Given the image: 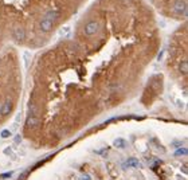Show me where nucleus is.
I'll return each mask as SVG.
<instances>
[{
	"instance_id": "nucleus-1",
	"label": "nucleus",
	"mask_w": 188,
	"mask_h": 180,
	"mask_svg": "<svg viewBox=\"0 0 188 180\" xmlns=\"http://www.w3.org/2000/svg\"><path fill=\"white\" fill-rule=\"evenodd\" d=\"M172 11H173V13H176V15L187 16V12H188L187 3H185L184 0H176V1L172 4Z\"/></svg>"
},
{
	"instance_id": "nucleus-2",
	"label": "nucleus",
	"mask_w": 188,
	"mask_h": 180,
	"mask_svg": "<svg viewBox=\"0 0 188 180\" xmlns=\"http://www.w3.org/2000/svg\"><path fill=\"white\" fill-rule=\"evenodd\" d=\"M121 167H122V171H128V169H130V168H141L142 164L140 163L138 159L129 157V159H126V160L124 161Z\"/></svg>"
},
{
	"instance_id": "nucleus-3",
	"label": "nucleus",
	"mask_w": 188,
	"mask_h": 180,
	"mask_svg": "<svg viewBox=\"0 0 188 180\" xmlns=\"http://www.w3.org/2000/svg\"><path fill=\"white\" fill-rule=\"evenodd\" d=\"M99 23L98 21H95V20H91V21H89L87 24L85 26V34L87 35V36H91V35H95L97 32L99 31Z\"/></svg>"
},
{
	"instance_id": "nucleus-4",
	"label": "nucleus",
	"mask_w": 188,
	"mask_h": 180,
	"mask_svg": "<svg viewBox=\"0 0 188 180\" xmlns=\"http://www.w3.org/2000/svg\"><path fill=\"white\" fill-rule=\"evenodd\" d=\"M13 39H15L16 43H23L24 39H26V31L21 27H16L13 30Z\"/></svg>"
},
{
	"instance_id": "nucleus-5",
	"label": "nucleus",
	"mask_w": 188,
	"mask_h": 180,
	"mask_svg": "<svg viewBox=\"0 0 188 180\" xmlns=\"http://www.w3.org/2000/svg\"><path fill=\"white\" fill-rule=\"evenodd\" d=\"M11 110H12V101L10 98H7L4 101V104L0 106V116L5 117V116H8L11 113Z\"/></svg>"
},
{
	"instance_id": "nucleus-6",
	"label": "nucleus",
	"mask_w": 188,
	"mask_h": 180,
	"mask_svg": "<svg viewBox=\"0 0 188 180\" xmlns=\"http://www.w3.org/2000/svg\"><path fill=\"white\" fill-rule=\"evenodd\" d=\"M39 124H40L39 117H35V116H28V117H27V120H26V126L28 129L38 128V126H39Z\"/></svg>"
},
{
	"instance_id": "nucleus-7",
	"label": "nucleus",
	"mask_w": 188,
	"mask_h": 180,
	"mask_svg": "<svg viewBox=\"0 0 188 180\" xmlns=\"http://www.w3.org/2000/svg\"><path fill=\"white\" fill-rule=\"evenodd\" d=\"M53 24H54V21L48 20L46 18H42V20H40V30L43 32H50L53 30Z\"/></svg>"
},
{
	"instance_id": "nucleus-8",
	"label": "nucleus",
	"mask_w": 188,
	"mask_h": 180,
	"mask_svg": "<svg viewBox=\"0 0 188 180\" xmlns=\"http://www.w3.org/2000/svg\"><path fill=\"white\" fill-rule=\"evenodd\" d=\"M113 145H114L117 149H125V148L128 147V142H126L125 139H122V137H118V139H115L114 141H113Z\"/></svg>"
},
{
	"instance_id": "nucleus-9",
	"label": "nucleus",
	"mask_w": 188,
	"mask_h": 180,
	"mask_svg": "<svg viewBox=\"0 0 188 180\" xmlns=\"http://www.w3.org/2000/svg\"><path fill=\"white\" fill-rule=\"evenodd\" d=\"M43 18H46V19H48V20H51V21H55L56 19L59 18V12L58 11H55V10H51V11H47V12L44 13V16Z\"/></svg>"
},
{
	"instance_id": "nucleus-10",
	"label": "nucleus",
	"mask_w": 188,
	"mask_h": 180,
	"mask_svg": "<svg viewBox=\"0 0 188 180\" xmlns=\"http://www.w3.org/2000/svg\"><path fill=\"white\" fill-rule=\"evenodd\" d=\"M59 34H61L63 38H70V36H71V27H70V26H63L61 28V32H59Z\"/></svg>"
},
{
	"instance_id": "nucleus-11",
	"label": "nucleus",
	"mask_w": 188,
	"mask_h": 180,
	"mask_svg": "<svg viewBox=\"0 0 188 180\" xmlns=\"http://www.w3.org/2000/svg\"><path fill=\"white\" fill-rule=\"evenodd\" d=\"M179 69H180V73H181V74H184V75L188 74V62H187V59L181 61V63H180Z\"/></svg>"
},
{
	"instance_id": "nucleus-12",
	"label": "nucleus",
	"mask_w": 188,
	"mask_h": 180,
	"mask_svg": "<svg viewBox=\"0 0 188 180\" xmlns=\"http://www.w3.org/2000/svg\"><path fill=\"white\" fill-rule=\"evenodd\" d=\"M188 155V149L185 147H180L177 148L176 150H175V156H177V157H180V156H187Z\"/></svg>"
},
{
	"instance_id": "nucleus-13",
	"label": "nucleus",
	"mask_w": 188,
	"mask_h": 180,
	"mask_svg": "<svg viewBox=\"0 0 188 180\" xmlns=\"http://www.w3.org/2000/svg\"><path fill=\"white\" fill-rule=\"evenodd\" d=\"M23 59H24V66L28 67L30 66V59H31V54H30V51H24V53H23Z\"/></svg>"
},
{
	"instance_id": "nucleus-14",
	"label": "nucleus",
	"mask_w": 188,
	"mask_h": 180,
	"mask_svg": "<svg viewBox=\"0 0 188 180\" xmlns=\"http://www.w3.org/2000/svg\"><path fill=\"white\" fill-rule=\"evenodd\" d=\"M28 112H30V116H35V117H38V107L35 106L34 104L28 105Z\"/></svg>"
},
{
	"instance_id": "nucleus-15",
	"label": "nucleus",
	"mask_w": 188,
	"mask_h": 180,
	"mask_svg": "<svg viewBox=\"0 0 188 180\" xmlns=\"http://www.w3.org/2000/svg\"><path fill=\"white\" fill-rule=\"evenodd\" d=\"M0 136H1V139H8V137L12 136V133L10 132V129H4V130H1Z\"/></svg>"
},
{
	"instance_id": "nucleus-16",
	"label": "nucleus",
	"mask_w": 188,
	"mask_h": 180,
	"mask_svg": "<svg viewBox=\"0 0 188 180\" xmlns=\"http://www.w3.org/2000/svg\"><path fill=\"white\" fill-rule=\"evenodd\" d=\"M15 172L13 171H10V172H5V173H0V179H10V177L13 176Z\"/></svg>"
},
{
	"instance_id": "nucleus-17",
	"label": "nucleus",
	"mask_w": 188,
	"mask_h": 180,
	"mask_svg": "<svg viewBox=\"0 0 188 180\" xmlns=\"http://www.w3.org/2000/svg\"><path fill=\"white\" fill-rule=\"evenodd\" d=\"M21 141H23L21 134H15V137H13V144H15V145H20Z\"/></svg>"
},
{
	"instance_id": "nucleus-18",
	"label": "nucleus",
	"mask_w": 188,
	"mask_h": 180,
	"mask_svg": "<svg viewBox=\"0 0 188 180\" xmlns=\"http://www.w3.org/2000/svg\"><path fill=\"white\" fill-rule=\"evenodd\" d=\"M19 126H20V124H18V122L11 124V126H10V132H11V133H13V132H18Z\"/></svg>"
},
{
	"instance_id": "nucleus-19",
	"label": "nucleus",
	"mask_w": 188,
	"mask_h": 180,
	"mask_svg": "<svg viewBox=\"0 0 188 180\" xmlns=\"http://www.w3.org/2000/svg\"><path fill=\"white\" fill-rule=\"evenodd\" d=\"M3 153H4V155H7V156H13V149H12V147H7L4 150H3Z\"/></svg>"
},
{
	"instance_id": "nucleus-20",
	"label": "nucleus",
	"mask_w": 188,
	"mask_h": 180,
	"mask_svg": "<svg viewBox=\"0 0 188 180\" xmlns=\"http://www.w3.org/2000/svg\"><path fill=\"white\" fill-rule=\"evenodd\" d=\"M18 155H19V156H26V155H27V150L24 149V148H20V149L18 150Z\"/></svg>"
},
{
	"instance_id": "nucleus-21",
	"label": "nucleus",
	"mask_w": 188,
	"mask_h": 180,
	"mask_svg": "<svg viewBox=\"0 0 188 180\" xmlns=\"http://www.w3.org/2000/svg\"><path fill=\"white\" fill-rule=\"evenodd\" d=\"M81 180H91V176L89 173H85V175L81 176Z\"/></svg>"
},
{
	"instance_id": "nucleus-22",
	"label": "nucleus",
	"mask_w": 188,
	"mask_h": 180,
	"mask_svg": "<svg viewBox=\"0 0 188 180\" xmlns=\"http://www.w3.org/2000/svg\"><path fill=\"white\" fill-rule=\"evenodd\" d=\"M20 118H21V113L19 112L18 114H16V117H15V122H18V124H20Z\"/></svg>"
},
{
	"instance_id": "nucleus-23",
	"label": "nucleus",
	"mask_w": 188,
	"mask_h": 180,
	"mask_svg": "<svg viewBox=\"0 0 188 180\" xmlns=\"http://www.w3.org/2000/svg\"><path fill=\"white\" fill-rule=\"evenodd\" d=\"M175 104L177 105V107H183V106H184V104H183L180 99H175Z\"/></svg>"
},
{
	"instance_id": "nucleus-24",
	"label": "nucleus",
	"mask_w": 188,
	"mask_h": 180,
	"mask_svg": "<svg viewBox=\"0 0 188 180\" xmlns=\"http://www.w3.org/2000/svg\"><path fill=\"white\" fill-rule=\"evenodd\" d=\"M163 55H164V50H163V51H160V54L157 55V61H158V62L163 61Z\"/></svg>"
},
{
	"instance_id": "nucleus-25",
	"label": "nucleus",
	"mask_w": 188,
	"mask_h": 180,
	"mask_svg": "<svg viewBox=\"0 0 188 180\" xmlns=\"http://www.w3.org/2000/svg\"><path fill=\"white\" fill-rule=\"evenodd\" d=\"M181 171H183V173H187V164H183V167H181Z\"/></svg>"
},
{
	"instance_id": "nucleus-26",
	"label": "nucleus",
	"mask_w": 188,
	"mask_h": 180,
	"mask_svg": "<svg viewBox=\"0 0 188 180\" xmlns=\"http://www.w3.org/2000/svg\"><path fill=\"white\" fill-rule=\"evenodd\" d=\"M181 144H183L181 141H176V142H173V144H172V145H175V147H177V145H180V147H181Z\"/></svg>"
}]
</instances>
